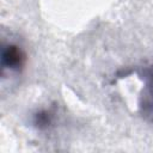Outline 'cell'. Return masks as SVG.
<instances>
[{
    "label": "cell",
    "mask_w": 153,
    "mask_h": 153,
    "mask_svg": "<svg viewBox=\"0 0 153 153\" xmlns=\"http://www.w3.org/2000/svg\"><path fill=\"white\" fill-rule=\"evenodd\" d=\"M1 65L4 68L17 69L23 65V54L14 45H7L2 48L1 54Z\"/></svg>",
    "instance_id": "6da1fadb"
},
{
    "label": "cell",
    "mask_w": 153,
    "mask_h": 153,
    "mask_svg": "<svg viewBox=\"0 0 153 153\" xmlns=\"http://www.w3.org/2000/svg\"><path fill=\"white\" fill-rule=\"evenodd\" d=\"M51 122V115L49 111H41L38 112L36 116H35V124L39 128V129H43V128H47Z\"/></svg>",
    "instance_id": "7a4b0ae2"
}]
</instances>
